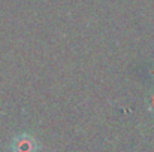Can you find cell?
<instances>
[{
	"mask_svg": "<svg viewBox=\"0 0 154 152\" xmlns=\"http://www.w3.org/2000/svg\"><path fill=\"white\" fill-rule=\"evenodd\" d=\"M33 143L29 140V137H23L17 142V152H33Z\"/></svg>",
	"mask_w": 154,
	"mask_h": 152,
	"instance_id": "obj_1",
	"label": "cell"
}]
</instances>
